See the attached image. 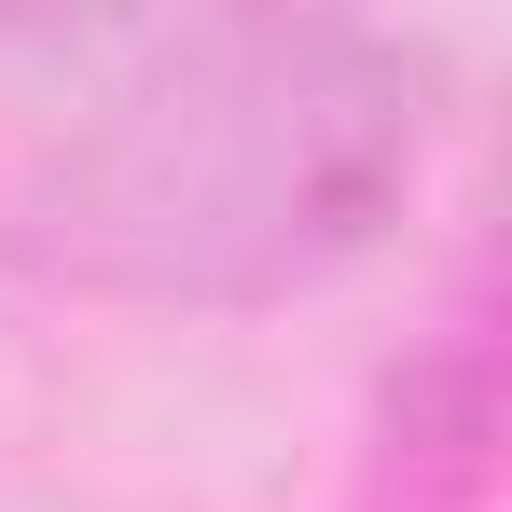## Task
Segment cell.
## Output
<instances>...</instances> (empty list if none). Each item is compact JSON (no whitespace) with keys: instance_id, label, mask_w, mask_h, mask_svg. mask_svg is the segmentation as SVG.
Wrapping results in <instances>:
<instances>
[{"instance_id":"obj_1","label":"cell","mask_w":512,"mask_h":512,"mask_svg":"<svg viewBox=\"0 0 512 512\" xmlns=\"http://www.w3.org/2000/svg\"><path fill=\"white\" fill-rule=\"evenodd\" d=\"M429 97V56L360 14L153 28L0 194V236L125 305H277L402 222Z\"/></svg>"},{"instance_id":"obj_2","label":"cell","mask_w":512,"mask_h":512,"mask_svg":"<svg viewBox=\"0 0 512 512\" xmlns=\"http://www.w3.org/2000/svg\"><path fill=\"white\" fill-rule=\"evenodd\" d=\"M346 512H499V305L485 291H457L429 346H402V374L374 388Z\"/></svg>"}]
</instances>
